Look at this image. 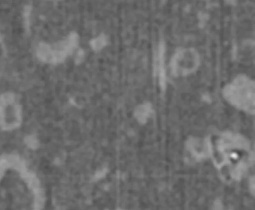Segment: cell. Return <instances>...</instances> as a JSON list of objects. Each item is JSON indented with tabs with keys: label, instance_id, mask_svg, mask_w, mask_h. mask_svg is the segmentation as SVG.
<instances>
[{
	"label": "cell",
	"instance_id": "5",
	"mask_svg": "<svg viewBox=\"0 0 255 210\" xmlns=\"http://www.w3.org/2000/svg\"><path fill=\"white\" fill-rule=\"evenodd\" d=\"M164 44L162 43L159 45L156 59V70L158 72L157 73H158L160 85H161L162 89H164L165 83H166L164 66Z\"/></svg>",
	"mask_w": 255,
	"mask_h": 210
},
{
	"label": "cell",
	"instance_id": "8",
	"mask_svg": "<svg viewBox=\"0 0 255 210\" xmlns=\"http://www.w3.org/2000/svg\"><path fill=\"white\" fill-rule=\"evenodd\" d=\"M105 42V36L104 35H102L99 36L98 38L95 39L93 41V44L95 47L97 46H101L104 44Z\"/></svg>",
	"mask_w": 255,
	"mask_h": 210
},
{
	"label": "cell",
	"instance_id": "9",
	"mask_svg": "<svg viewBox=\"0 0 255 210\" xmlns=\"http://www.w3.org/2000/svg\"><path fill=\"white\" fill-rule=\"evenodd\" d=\"M49 1H59V0H49Z\"/></svg>",
	"mask_w": 255,
	"mask_h": 210
},
{
	"label": "cell",
	"instance_id": "7",
	"mask_svg": "<svg viewBox=\"0 0 255 210\" xmlns=\"http://www.w3.org/2000/svg\"><path fill=\"white\" fill-rule=\"evenodd\" d=\"M32 7L31 6H26L23 12V23L25 27L27 30H30V15Z\"/></svg>",
	"mask_w": 255,
	"mask_h": 210
},
{
	"label": "cell",
	"instance_id": "4",
	"mask_svg": "<svg viewBox=\"0 0 255 210\" xmlns=\"http://www.w3.org/2000/svg\"><path fill=\"white\" fill-rule=\"evenodd\" d=\"M186 147L194 156H204L210 153L209 140L191 138L188 141Z\"/></svg>",
	"mask_w": 255,
	"mask_h": 210
},
{
	"label": "cell",
	"instance_id": "1",
	"mask_svg": "<svg viewBox=\"0 0 255 210\" xmlns=\"http://www.w3.org/2000/svg\"><path fill=\"white\" fill-rule=\"evenodd\" d=\"M209 141L210 154L220 167L241 169L248 164L251 160V146L243 136L238 134H217L209 139Z\"/></svg>",
	"mask_w": 255,
	"mask_h": 210
},
{
	"label": "cell",
	"instance_id": "6",
	"mask_svg": "<svg viewBox=\"0 0 255 210\" xmlns=\"http://www.w3.org/2000/svg\"><path fill=\"white\" fill-rule=\"evenodd\" d=\"M152 113L151 105L144 104L140 105L136 110L135 115L139 122L144 124L147 121Z\"/></svg>",
	"mask_w": 255,
	"mask_h": 210
},
{
	"label": "cell",
	"instance_id": "2",
	"mask_svg": "<svg viewBox=\"0 0 255 210\" xmlns=\"http://www.w3.org/2000/svg\"><path fill=\"white\" fill-rule=\"evenodd\" d=\"M223 96L237 108L247 113L255 114V83L246 76L239 75L234 79L223 89Z\"/></svg>",
	"mask_w": 255,
	"mask_h": 210
},
{
	"label": "cell",
	"instance_id": "3",
	"mask_svg": "<svg viewBox=\"0 0 255 210\" xmlns=\"http://www.w3.org/2000/svg\"><path fill=\"white\" fill-rule=\"evenodd\" d=\"M199 64L198 52L193 49H183L178 51L173 56L171 68L175 75L185 76L194 72Z\"/></svg>",
	"mask_w": 255,
	"mask_h": 210
}]
</instances>
